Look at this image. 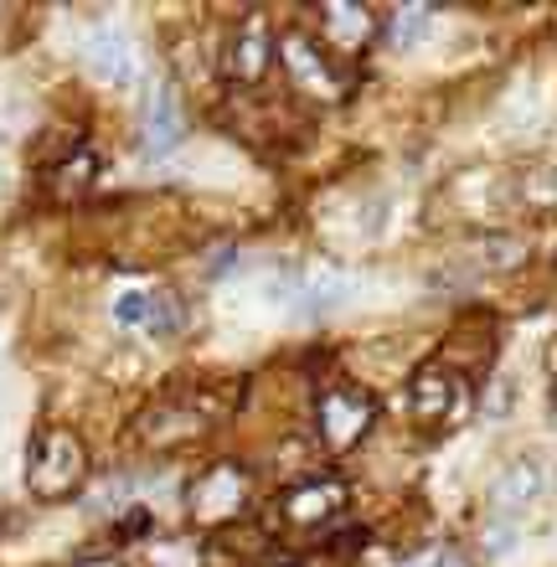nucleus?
Returning a JSON list of instances; mask_svg holds the SVG:
<instances>
[{"instance_id":"f257e3e1","label":"nucleus","mask_w":557,"mask_h":567,"mask_svg":"<svg viewBox=\"0 0 557 567\" xmlns=\"http://www.w3.org/2000/svg\"><path fill=\"white\" fill-rule=\"evenodd\" d=\"M89 480V449L73 429H42L27 460V491L37 501H68Z\"/></svg>"},{"instance_id":"f03ea898","label":"nucleus","mask_w":557,"mask_h":567,"mask_svg":"<svg viewBox=\"0 0 557 567\" xmlns=\"http://www.w3.org/2000/svg\"><path fill=\"white\" fill-rule=\"evenodd\" d=\"M254 501V475L243 464L223 460L202 470V475L186 485V511H192L196 526H223V522H238L243 511Z\"/></svg>"},{"instance_id":"7ed1b4c3","label":"nucleus","mask_w":557,"mask_h":567,"mask_svg":"<svg viewBox=\"0 0 557 567\" xmlns=\"http://www.w3.org/2000/svg\"><path fill=\"white\" fill-rule=\"evenodd\" d=\"M377 423V398L367 388H351V382H336L316 398V433L331 454H347L372 433Z\"/></svg>"},{"instance_id":"20e7f679","label":"nucleus","mask_w":557,"mask_h":567,"mask_svg":"<svg viewBox=\"0 0 557 567\" xmlns=\"http://www.w3.org/2000/svg\"><path fill=\"white\" fill-rule=\"evenodd\" d=\"M279 62H285V73L295 78V89L300 93H316V99H326V104L347 99V89H351L347 73H336L305 31H285V37H279Z\"/></svg>"},{"instance_id":"39448f33","label":"nucleus","mask_w":557,"mask_h":567,"mask_svg":"<svg viewBox=\"0 0 557 567\" xmlns=\"http://www.w3.org/2000/svg\"><path fill=\"white\" fill-rule=\"evenodd\" d=\"M274 68V37H269V21L264 16H243V27L227 37L223 47V78L243 83V89H254L264 83V73Z\"/></svg>"},{"instance_id":"423d86ee","label":"nucleus","mask_w":557,"mask_h":567,"mask_svg":"<svg viewBox=\"0 0 557 567\" xmlns=\"http://www.w3.org/2000/svg\"><path fill=\"white\" fill-rule=\"evenodd\" d=\"M454 403H460V377L450 372V367H423L419 377H413V388H408V408H413V423H419L423 433H439L444 423L454 419Z\"/></svg>"},{"instance_id":"0eeeda50","label":"nucleus","mask_w":557,"mask_h":567,"mask_svg":"<svg viewBox=\"0 0 557 567\" xmlns=\"http://www.w3.org/2000/svg\"><path fill=\"white\" fill-rule=\"evenodd\" d=\"M83 58H89V73L104 78L109 89H130V83H135V73H140L135 47H130V37H124V31H114V27L89 31Z\"/></svg>"},{"instance_id":"6e6552de","label":"nucleus","mask_w":557,"mask_h":567,"mask_svg":"<svg viewBox=\"0 0 557 567\" xmlns=\"http://www.w3.org/2000/svg\"><path fill=\"white\" fill-rule=\"evenodd\" d=\"M316 16H320V37H326L341 58H357L377 37V16L367 11V6H351V0H326Z\"/></svg>"},{"instance_id":"1a4fd4ad","label":"nucleus","mask_w":557,"mask_h":567,"mask_svg":"<svg viewBox=\"0 0 557 567\" xmlns=\"http://www.w3.org/2000/svg\"><path fill=\"white\" fill-rule=\"evenodd\" d=\"M186 140V109H182V93L176 89H161L151 99V109H145V130H140V150L151 155V161H161V155H171V150Z\"/></svg>"},{"instance_id":"9d476101","label":"nucleus","mask_w":557,"mask_h":567,"mask_svg":"<svg viewBox=\"0 0 557 567\" xmlns=\"http://www.w3.org/2000/svg\"><path fill=\"white\" fill-rule=\"evenodd\" d=\"M336 511H347V485L341 480H310L285 495V522L289 526H326Z\"/></svg>"},{"instance_id":"9b49d317","label":"nucleus","mask_w":557,"mask_h":567,"mask_svg":"<svg viewBox=\"0 0 557 567\" xmlns=\"http://www.w3.org/2000/svg\"><path fill=\"white\" fill-rule=\"evenodd\" d=\"M532 495H537V470L532 464H512L496 480V491H491V537L506 542V526L522 516V506H527Z\"/></svg>"},{"instance_id":"f8f14e48","label":"nucleus","mask_w":557,"mask_h":567,"mask_svg":"<svg viewBox=\"0 0 557 567\" xmlns=\"http://www.w3.org/2000/svg\"><path fill=\"white\" fill-rule=\"evenodd\" d=\"M135 433H140V444L171 449V444H186V439H196V433H202V419H196L186 403H155L151 413H140Z\"/></svg>"},{"instance_id":"ddd939ff","label":"nucleus","mask_w":557,"mask_h":567,"mask_svg":"<svg viewBox=\"0 0 557 567\" xmlns=\"http://www.w3.org/2000/svg\"><path fill=\"white\" fill-rule=\"evenodd\" d=\"M341 295H347V279H341V274H331L326 264H316V269L305 274V284H300V295H295V299H300L305 315H310V310L320 315V310H331Z\"/></svg>"},{"instance_id":"4468645a","label":"nucleus","mask_w":557,"mask_h":567,"mask_svg":"<svg viewBox=\"0 0 557 567\" xmlns=\"http://www.w3.org/2000/svg\"><path fill=\"white\" fill-rule=\"evenodd\" d=\"M429 21H434V11H429V6H398V11L388 16V31H382V37H388V47H398V52H403V47H413L423 31H429Z\"/></svg>"},{"instance_id":"2eb2a0df","label":"nucleus","mask_w":557,"mask_h":567,"mask_svg":"<svg viewBox=\"0 0 557 567\" xmlns=\"http://www.w3.org/2000/svg\"><path fill=\"white\" fill-rule=\"evenodd\" d=\"M140 326L155 330V336L182 330V299L166 295V289H151V295H145V305H140Z\"/></svg>"},{"instance_id":"dca6fc26","label":"nucleus","mask_w":557,"mask_h":567,"mask_svg":"<svg viewBox=\"0 0 557 567\" xmlns=\"http://www.w3.org/2000/svg\"><path fill=\"white\" fill-rule=\"evenodd\" d=\"M93 176H99V161H93L89 150H73V161H68V165H58V171H52V192H62V196H78V192H83V186H89Z\"/></svg>"},{"instance_id":"f3484780","label":"nucleus","mask_w":557,"mask_h":567,"mask_svg":"<svg viewBox=\"0 0 557 567\" xmlns=\"http://www.w3.org/2000/svg\"><path fill=\"white\" fill-rule=\"evenodd\" d=\"M408 567H475L460 547H434V553L423 557V563H408Z\"/></svg>"},{"instance_id":"a211bd4d","label":"nucleus","mask_w":557,"mask_h":567,"mask_svg":"<svg viewBox=\"0 0 557 567\" xmlns=\"http://www.w3.org/2000/svg\"><path fill=\"white\" fill-rule=\"evenodd\" d=\"M78 567H120V557H83Z\"/></svg>"},{"instance_id":"6ab92c4d","label":"nucleus","mask_w":557,"mask_h":567,"mask_svg":"<svg viewBox=\"0 0 557 567\" xmlns=\"http://www.w3.org/2000/svg\"><path fill=\"white\" fill-rule=\"evenodd\" d=\"M289 567H295V563H289Z\"/></svg>"}]
</instances>
